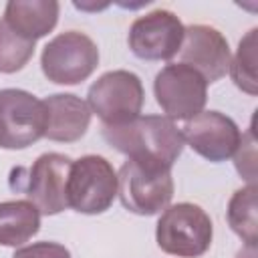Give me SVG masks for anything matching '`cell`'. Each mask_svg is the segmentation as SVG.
Returning a JSON list of instances; mask_svg holds the SVG:
<instances>
[{
  "instance_id": "16",
  "label": "cell",
  "mask_w": 258,
  "mask_h": 258,
  "mask_svg": "<svg viewBox=\"0 0 258 258\" xmlns=\"http://www.w3.org/2000/svg\"><path fill=\"white\" fill-rule=\"evenodd\" d=\"M228 224L248 248H256V240H258L256 183H248L232 194L228 202Z\"/></svg>"
},
{
  "instance_id": "8",
  "label": "cell",
  "mask_w": 258,
  "mask_h": 258,
  "mask_svg": "<svg viewBox=\"0 0 258 258\" xmlns=\"http://www.w3.org/2000/svg\"><path fill=\"white\" fill-rule=\"evenodd\" d=\"M153 93L167 119L189 121L204 111L208 99V83L191 67L173 62L155 75Z\"/></svg>"
},
{
  "instance_id": "7",
  "label": "cell",
  "mask_w": 258,
  "mask_h": 258,
  "mask_svg": "<svg viewBox=\"0 0 258 258\" xmlns=\"http://www.w3.org/2000/svg\"><path fill=\"white\" fill-rule=\"evenodd\" d=\"M99 64V48L91 36L69 30L54 36L40 54V67L56 85H77L89 79Z\"/></svg>"
},
{
  "instance_id": "10",
  "label": "cell",
  "mask_w": 258,
  "mask_h": 258,
  "mask_svg": "<svg viewBox=\"0 0 258 258\" xmlns=\"http://www.w3.org/2000/svg\"><path fill=\"white\" fill-rule=\"evenodd\" d=\"M183 24L169 10H153L139 16L129 28V48L143 60H169L183 42Z\"/></svg>"
},
{
  "instance_id": "11",
  "label": "cell",
  "mask_w": 258,
  "mask_h": 258,
  "mask_svg": "<svg viewBox=\"0 0 258 258\" xmlns=\"http://www.w3.org/2000/svg\"><path fill=\"white\" fill-rule=\"evenodd\" d=\"M183 143H187L198 155L208 161L220 163L232 157L242 141L238 125L220 111H202L189 121H185Z\"/></svg>"
},
{
  "instance_id": "20",
  "label": "cell",
  "mask_w": 258,
  "mask_h": 258,
  "mask_svg": "<svg viewBox=\"0 0 258 258\" xmlns=\"http://www.w3.org/2000/svg\"><path fill=\"white\" fill-rule=\"evenodd\" d=\"M12 258H71V252L56 242H36L18 248Z\"/></svg>"
},
{
  "instance_id": "15",
  "label": "cell",
  "mask_w": 258,
  "mask_h": 258,
  "mask_svg": "<svg viewBox=\"0 0 258 258\" xmlns=\"http://www.w3.org/2000/svg\"><path fill=\"white\" fill-rule=\"evenodd\" d=\"M40 228V212L28 200L0 202V244L22 246Z\"/></svg>"
},
{
  "instance_id": "1",
  "label": "cell",
  "mask_w": 258,
  "mask_h": 258,
  "mask_svg": "<svg viewBox=\"0 0 258 258\" xmlns=\"http://www.w3.org/2000/svg\"><path fill=\"white\" fill-rule=\"evenodd\" d=\"M103 139L127 155V159L151 161L165 167H173L185 145L181 129L161 115H139L123 125H103Z\"/></svg>"
},
{
  "instance_id": "2",
  "label": "cell",
  "mask_w": 258,
  "mask_h": 258,
  "mask_svg": "<svg viewBox=\"0 0 258 258\" xmlns=\"http://www.w3.org/2000/svg\"><path fill=\"white\" fill-rule=\"evenodd\" d=\"M73 159L62 153H42L30 167H16L10 173V187L26 196L44 216L60 214L69 208L67 179Z\"/></svg>"
},
{
  "instance_id": "4",
  "label": "cell",
  "mask_w": 258,
  "mask_h": 258,
  "mask_svg": "<svg viewBox=\"0 0 258 258\" xmlns=\"http://www.w3.org/2000/svg\"><path fill=\"white\" fill-rule=\"evenodd\" d=\"M214 226L210 216L196 204L181 202L167 206L157 220V246L171 256L200 258L212 246Z\"/></svg>"
},
{
  "instance_id": "5",
  "label": "cell",
  "mask_w": 258,
  "mask_h": 258,
  "mask_svg": "<svg viewBox=\"0 0 258 258\" xmlns=\"http://www.w3.org/2000/svg\"><path fill=\"white\" fill-rule=\"evenodd\" d=\"M143 85L131 71H109L89 89L87 105L105 127L123 125L139 117L143 107Z\"/></svg>"
},
{
  "instance_id": "6",
  "label": "cell",
  "mask_w": 258,
  "mask_h": 258,
  "mask_svg": "<svg viewBox=\"0 0 258 258\" xmlns=\"http://www.w3.org/2000/svg\"><path fill=\"white\" fill-rule=\"evenodd\" d=\"M117 196V173L101 155H85L71 163L67 202L79 214H103Z\"/></svg>"
},
{
  "instance_id": "18",
  "label": "cell",
  "mask_w": 258,
  "mask_h": 258,
  "mask_svg": "<svg viewBox=\"0 0 258 258\" xmlns=\"http://www.w3.org/2000/svg\"><path fill=\"white\" fill-rule=\"evenodd\" d=\"M34 40L16 34L4 20H0V73H16L34 54Z\"/></svg>"
},
{
  "instance_id": "13",
  "label": "cell",
  "mask_w": 258,
  "mask_h": 258,
  "mask_svg": "<svg viewBox=\"0 0 258 258\" xmlns=\"http://www.w3.org/2000/svg\"><path fill=\"white\" fill-rule=\"evenodd\" d=\"M42 103L46 109L44 137L58 143H73L87 133L91 123V109L83 99L69 93H56Z\"/></svg>"
},
{
  "instance_id": "3",
  "label": "cell",
  "mask_w": 258,
  "mask_h": 258,
  "mask_svg": "<svg viewBox=\"0 0 258 258\" xmlns=\"http://www.w3.org/2000/svg\"><path fill=\"white\" fill-rule=\"evenodd\" d=\"M117 196L125 210L139 216H153L165 210L173 198L171 167L127 159L117 175Z\"/></svg>"
},
{
  "instance_id": "17",
  "label": "cell",
  "mask_w": 258,
  "mask_h": 258,
  "mask_svg": "<svg viewBox=\"0 0 258 258\" xmlns=\"http://www.w3.org/2000/svg\"><path fill=\"white\" fill-rule=\"evenodd\" d=\"M256 28L248 30V34L240 40L238 50L234 54V58L230 60V75L234 85L248 93V95H256L258 93V81H256Z\"/></svg>"
},
{
  "instance_id": "9",
  "label": "cell",
  "mask_w": 258,
  "mask_h": 258,
  "mask_svg": "<svg viewBox=\"0 0 258 258\" xmlns=\"http://www.w3.org/2000/svg\"><path fill=\"white\" fill-rule=\"evenodd\" d=\"M46 109L40 99L22 89L0 91V147L24 149L44 137Z\"/></svg>"
},
{
  "instance_id": "12",
  "label": "cell",
  "mask_w": 258,
  "mask_h": 258,
  "mask_svg": "<svg viewBox=\"0 0 258 258\" xmlns=\"http://www.w3.org/2000/svg\"><path fill=\"white\" fill-rule=\"evenodd\" d=\"M179 58L183 64L198 71L206 83H216L230 69V46L224 34L214 26L194 24L183 30Z\"/></svg>"
},
{
  "instance_id": "19",
  "label": "cell",
  "mask_w": 258,
  "mask_h": 258,
  "mask_svg": "<svg viewBox=\"0 0 258 258\" xmlns=\"http://www.w3.org/2000/svg\"><path fill=\"white\" fill-rule=\"evenodd\" d=\"M234 163L238 173L248 179V183L256 181V141H254V129L250 127V131L246 135H242V141L234 153Z\"/></svg>"
},
{
  "instance_id": "14",
  "label": "cell",
  "mask_w": 258,
  "mask_h": 258,
  "mask_svg": "<svg viewBox=\"0 0 258 258\" xmlns=\"http://www.w3.org/2000/svg\"><path fill=\"white\" fill-rule=\"evenodd\" d=\"M58 10L60 6L54 0H10L2 20L16 34L36 42L54 28Z\"/></svg>"
}]
</instances>
